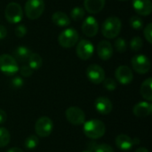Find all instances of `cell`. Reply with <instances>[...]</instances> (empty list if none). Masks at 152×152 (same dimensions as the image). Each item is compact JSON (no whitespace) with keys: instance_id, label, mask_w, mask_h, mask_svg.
I'll list each match as a JSON object with an SVG mask.
<instances>
[{"instance_id":"6da1fadb","label":"cell","mask_w":152,"mask_h":152,"mask_svg":"<svg viewBox=\"0 0 152 152\" xmlns=\"http://www.w3.org/2000/svg\"><path fill=\"white\" fill-rule=\"evenodd\" d=\"M83 131L86 137L96 140L105 134L106 126L102 121L99 119H92L84 123Z\"/></svg>"},{"instance_id":"7a4b0ae2","label":"cell","mask_w":152,"mask_h":152,"mask_svg":"<svg viewBox=\"0 0 152 152\" xmlns=\"http://www.w3.org/2000/svg\"><path fill=\"white\" fill-rule=\"evenodd\" d=\"M121 28H122L121 20L118 17L111 16L107 18L103 21L102 27V33L106 38L112 39L119 35L121 31Z\"/></svg>"},{"instance_id":"3957f363","label":"cell","mask_w":152,"mask_h":152,"mask_svg":"<svg viewBox=\"0 0 152 152\" xmlns=\"http://www.w3.org/2000/svg\"><path fill=\"white\" fill-rule=\"evenodd\" d=\"M44 0H27L25 4V14L29 20L38 19L45 11Z\"/></svg>"},{"instance_id":"277c9868","label":"cell","mask_w":152,"mask_h":152,"mask_svg":"<svg viewBox=\"0 0 152 152\" xmlns=\"http://www.w3.org/2000/svg\"><path fill=\"white\" fill-rule=\"evenodd\" d=\"M79 39L78 32L75 28H66L58 37V43L63 48L73 47Z\"/></svg>"},{"instance_id":"5b68a950","label":"cell","mask_w":152,"mask_h":152,"mask_svg":"<svg viewBox=\"0 0 152 152\" xmlns=\"http://www.w3.org/2000/svg\"><path fill=\"white\" fill-rule=\"evenodd\" d=\"M0 71L7 76H12L19 71V66L14 57L10 54L0 55Z\"/></svg>"},{"instance_id":"8992f818","label":"cell","mask_w":152,"mask_h":152,"mask_svg":"<svg viewBox=\"0 0 152 152\" xmlns=\"http://www.w3.org/2000/svg\"><path fill=\"white\" fill-rule=\"evenodd\" d=\"M4 16L8 22L15 24L20 22L23 17V10L20 4L12 2L9 3L4 10Z\"/></svg>"},{"instance_id":"52a82bcc","label":"cell","mask_w":152,"mask_h":152,"mask_svg":"<svg viewBox=\"0 0 152 152\" xmlns=\"http://www.w3.org/2000/svg\"><path fill=\"white\" fill-rule=\"evenodd\" d=\"M53 129V122L48 117L39 118L35 125V132L37 136L45 138L49 136Z\"/></svg>"},{"instance_id":"ba28073f","label":"cell","mask_w":152,"mask_h":152,"mask_svg":"<svg viewBox=\"0 0 152 152\" xmlns=\"http://www.w3.org/2000/svg\"><path fill=\"white\" fill-rule=\"evenodd\" d=\"M131 64L134 70L139 74L148 73L151 67L149 58L143 54L134 55L131 60Z\"/></svg>"},{"instance_id":"9c48e42d","label":"cell","mask_w":152,"mask_h":152,"mask_svg":"<svg viewBox=\"0 0 152 152\" xmlns=\"http://www.w3.org/2000/svg\"><path fill=\"white\" fill-rule=\"evenodd\" d=\"M67 120L73 126H81L86 122V114L78 107H69L65 112Z\"/></svg>"},{"instance_id":"30bf717a","label":"cell","mask_w":152,"mask_h":152,"mask_svg":"<svg viewBox=\"0 0 152 152\" xmlns=\"http://www.w3.org/2000/svg\"><path fill=\"white\" fill-rule=\"evenodd\" d=\"M86 77L91 83L100 85L105 79V72L100 65L91 64L86 69Z\"/></svg>"},{"instance_id":"8fae6325","label":"cell","mask_w":152,"mask_h":152,"mask_svg":"<svg viewBox=\"0 0 152 152\" xmlns=\"http://www.w3.org/2000/svg\"><path fill=\"white\" fill-rule=\"evenodd\" d=\"M76 51L79 59L83 61H87L93 56L94 52V45L91 43V41L86 39H82L81 41L78 42Z\"/></svg>"},{"instance_id":"7c38bea8","label":"cell","mask_w":152,"mask_h":152,"mask_svg":"<svg viewBox=\"0 0 152 152\" xmlns=\"http://www.w3.org/2000/svg\"><path fill=\"white\" fill-rule=\"evenodd\" d=\"M99 29V24L97 20L93 16H88L82 23V32L88 37H93L97 35Z\"/></svg>"},{"instance_id":"4fadbf2b","label":"cell","mask_w":152,"mask_h":152,"mask_svg":"<svg viewBox=\"0 0 152 152\" xmlns=\"http://www.w3.org/2000/svg\"><path fill=\"white\" fill-rule=\"evenodd\" d=\"M115 77L117 80L122 85H128L134 79L132 69L126 65L119 66L115 71Z\"/></svg>"},{"instance_id":"5bb4252c","label":"cell","mask_w":152,"mask_h":152,"mask_svg":"<svg viewBox=\"0 0 152 152\" xmlns=\"http://www.w3.org/2000/svg\"><path fill=\"white\" fill-rule=\"evenodd\" d=\"M97 54L100 59L103 61L110 60L113 55V46L110 42L107 40H102L97 45Z\"/></svg>"},{"instance_id":"9a60e30c","label":"cell","mask_w":152,"mask_h":152,"mask_svg":"<svg viewBox=\"0 0 152 152\" xmlns=\"http://www.w3.org/2000/svg\"><path fill=\"white\" fill-rule=\"evenodd\" d=\"M94 107L96 110L102 115H108L112 111L113 105L110 99L100 96L94 102Z\"/></svg>"},{"instance_id":"2e32d148","label":"cell","mask_w":152,"mask_h":152,"mask_svg":"<svg viewBox=\"0 0 152 152\" xmlns=\"http://www.w3.org/2000/svg\"><path fill=\"white\" fill-rule=\"evenodd\" d=\"M134 11L142 16H149L151 13L152 3L151 0H133Z\"/></svg>"},{"instance_id":"e0dca14e","label":"cell","mask_w":152,"mask_h":152,"mask_svg":"<svg viewBox=\"0 0 152 152\" xmlns=\"http://www.w3.org/2000/svg\"><path fill=\"white\" fill-rule=\"evenodd\" d=\"M133 112L138 118L149 117L152 113V104L150 102H140L134 105Z\"/></svg>"},{"instance_id":"ac0fdd59","label":"cell","mask_w":152,"mask_h":152,"mask_svg":"<svg viewBox=\"0 0 152 152\" xmlns=\"http://www.w3.org/2000/svg\"><path fill=\"white\" fill-rule=\"evenodd\" d=\"M105 5V0H85L84 6L86 11L92 14H97L102 11Z\"/></svg>"},{"instance_id":"d6986e66","label":"cell","mask_w":152,"mask_h":152,"mask_svg":"<svg viewBox=\"0 0 152 152\" xmlns=\"http://www.w3.org/2000/svg\"><path fill=\"white\" fill-rule=\"evenodd\" d=\"M115 143L117 147L121 151H129L133 148L134 139L129 137L126 134H119L117 136L115 140Z\"/></svg>"},{"instance_id":"ffe728a7","label":"cell","mask_w":152,"mask_h":152,"mask_svg":"<svg viewBox=\"0 0 152 152\" xmlns=\"http://www.w3.org/2000/svg\"><path fill=\"white\" fill-rule=\"evenodd\" d=\"M52 21L58 27H67L70 24L69 17L63 12H56L52 16Z\"/></svg>"},{"instance_id":"44dd1931","label":"cell","mask_w":152,"mask_h":152,"mask_svg":"<svg viewBox=\"0 0 152 152\" xmlns=\"http://www.w3.org/2000/svg\"><path fill=\"white\" fill-rule=\"evenodd\" d=\"M31 51L26 47V46H23V45H20V46H18L15 51L13 52V54H14V59L19 61H28L30 54H31Z\"/></svg>"},{"instance_id":"7402d4cb","label":"cell","mask_w":152,"mask_h":152,"mask_svg":"<svg viewBox=\"0 0 152 152\" xmlns=\"http://www.w3.org/2000/svg\"><path fill=\"white\" fill-rule=\"evenodd\" d=\"M141 94L147 102L152 101V78H147L141 86Z\"/></svg>"},{"instance_id":"603a6c76","label":"cell","mask_w":152,"mask_h":152,"mask_svg":"<svg viewBox=\"0 0 152 152\" xmlns=\"http://www.w3.org/2000/svg\"><path fill=\"white\" fill-rule=\"evenodd\" d=\"M87 147L89 148V151L91 152H114L113 148L106 143H95V142H90Z\"/></svg>"},{"instance_id":"cb8c5ba5","label":"cell","mask_w":152,"mask_h":152,"mask_svg":"<svg viewBox=\"0 0 152 152\" xmlns=\"http://www.w3.org/2000/svg\"><path fill=\"white\" fill-rule=\"evenodd\" d=\"M28 66L33 69V70H37L39 69L42 67L43 64V60L41 58V56L38 53H32L28 60Z\"/></svg>"},{"instance_id":"d4e9b609","label":"cell","mask_w":152,"mask_h":152,"mask_svg":"<svg viewBox=\"0 0 152 152\" xmlns=\"http://www.w3.org/2000/svg\"><path fill=\"white\" fill-rule=\"evenodd\" d=\"M11 135L9 131L4 127H0V148L5 147L9 144Z\"/></svg>"},{"instance_id":"484cf974","label":"cell","mask_w":152,"mask_h":152,"mask_svg":"<svg viewBox=\"0 0 152 152\" xmlns=\"http://www.w3.org/2000/svg\"><path fill=\"white\" fill-rule=\"evenodd\" d=\"M85 14H86V12H85L84 8L77 6V7H74L71 10V12H70V18L74 21H79V20H81L84 18Z\"/></svg>"},{"instance_id":"4316f807","label":"cell","mask_w":152,"mask_h":152,"mask_svg":"<svg viewBox=\"0 0 152 152\" xmlns=\"http://www.w3.org/2000/svg\"><path fill=\"white\" fill-rule=\"evenodd\" d=\"M39 143V139L38 136L37 135H29L28 137L26 138L24 142V146L28 150H33L35 149Z\"/></svg>"},{"instance_id":"83f0119b","label":"cell","mask_w":152,"mask_h":152,"mask_svg":"<svg viewBox=\"0 0 152 152\" xmlns=\"http://www.w3.org/2000/svg\"><path fill=\"white\" fill-rule=\"evenodd\" d=\"M143 46V41L140 37H134L130 41V47L134 52L140 51Z\"/></svg>"},{"instance_id":"f1b7e54d","label":"cell","mask_w":152,"mask_h":152,"mask_svg":"<svg viewBox=\"0 0 152 152\" xmlns=\"http://www.w3.org/2000/svg\"><path fill=\"white\" fill-rule=\"evenodd\" d=\"M129 22H130V25L132 26V28L134 29H136V30H140L143 27V21H142V19L134 15V16H132L129 20Z\"/></svg>"},{"instance_id":"f546056e","label":"cell","mask_w":152,"mask_h":152,"mask_svg":"<svg viewBox=\"0 0 152 152\" xmlns=\"http://www.w3.org/2000/svg\"><path fill=\"white\" fill-rule=\"evenodd\" d=\"M114 47L118 53H125L127 49V44L126 41L124 38L118 37L116 39L114 43Z\"/></svg>"},{"instance_id":"4dcf8cb0","label":"cell","mask_w":152,"mask_h":152,"mask_svg":"<svg viewBox=\"0 0 152 152\" xmlns=\"http://www.w3.org/2000/svg\"><path fill=\"white\" fill-rule=\"evenodd\" d=\"M103 86L104 87L108 90V91H114L117 89V82L115 79L111 78V77H108L105 78L103 80Z\"/></svg>"},{"instance_id":"1f68e13d","label":"cell","mask_w":152,"mask_h":152,"mask_svg":"<svg viewBox=\"0 0 152 152\" xmlns=\"http://www.w3.org/2000/svg\"><path fill=\"white\" fill-rule=\"evenodd\" d=\"M19 70L20 72L21 76L24 77H30L33 74V69L28 65H23V66H21V68Z\"/></svg>"},{"instance_id":"d6a6232c","label":"cell","mask_w":152,"mask_h":152,"mask_svg":"<svg viewBox=\"0 0 152 152\" xmlns=\"http://www.w3.org/2000/svg\"><path fill=\"white\" fill-rule=\"evenodd\" d=\"M143 33H144V37H145L146 40H147L150 44H151L152 43V23H149V24L145 27V28H144V30H143Z\"/></svg>"},{"instance_id":"836d02e7","label":"cell","mask_w":152,"mask_h":152,"mask_svg":"<svg viewBox=\"0 0 152 152\" xmlns=\"http://www.w3.org/2000/svg\"><path fill=\"white\" fill-rule=\"evenodd\" d=\"M14 33L18 37H23L27 34V28L24 25H19L18 27L15 28Z\"/></svg>"},{"instance_id":"e575fe53","label":"cell","mask_w":152,"mask_h":152,"mask_svg":"<svg viewBox=\"0 0 152 152\" xmlns=\"http://www.w3.org/2000/svg\"><path fill=\"white\" fill-rule=\"evenodd\" d=\"M24 85L23 79L20 77H15L12 80V86L14 88H20Z\"/></svg>"},{"instance_id":"d590c367","label":"cell","mask_w":152,"mask_h":152,"mask_svg":"<svg viewBox=\"0 0 152 152\" xmlns=\"http://www.w3.org/2000/svg\"><path fill=\"white\" fill-rule=\"evenodd\" d=\"M7 119V114L4 110L0 109V125L4 124Z\"/></svg>"},{"instance_id":"8d00e7d4","label":"cell","mask_w":152,"mask_h":152,"mask_svg":"<svg viewBox=\"0 0 152 152\" xmlns=\"http://www.w3.org/2000/svg\"><path fill=\"white\" fill-rule=\"evenodd\" d=\"M6 35H7V30L5 27L3 25H0V40L4 39L6 37Z\"/></svg>"},{"instance_id":"74e56055","label":"cell","mask_w":152,"mask_h":152,"mask_svg":"<svg viewBox=\"0 0 152 152\" xmlns=\"http://www.w3.org/2000/svg\"><path fill=\"white\" fill-rule=\"evenodd\" d=\"M7 152H23V151L20 148H17V147H14V148H12L10 150H8Z\"/></svg>"},{"instance_id":"f35d334b","label":"cell","mask_w":152,"mask_h":152,"mask_svg":"<svg viewBox=\"0 0 152 152\" xmlns=\"http://www.w3.org/2000/svg\"><path fill=\"white\" fill-rule=\"evenodd\" d=\"M135 152H149L148 151V149H146V148H144V147H141V148H138Z\"/></svg>"},{"instance_id":"ab89813d","label":"cell","mask_w":152,"mask_h":152,"mask_svg":"<svg viewBox=\"0 0 152 152\" xmlns=\"http://www.w3.org/2000/svg\"><path fill=\"white\" fill-rule=\"evenodd\" d=\"M82 152H91L90 151H82Z\"/></svg>"},{"instance_id":"60d3db41","label":"cell","mask_w":152,"mask_h":152,"mask_svg":"<svg viewBox=\"0 0 152 152\" xmlns=\"http://www.w3.org/2000/svg\"><path fill=\"white\" fill-rule=\"evenodd\" d=\"M119 1H127V0H119Z\"/></svg>"}]
</instances>
